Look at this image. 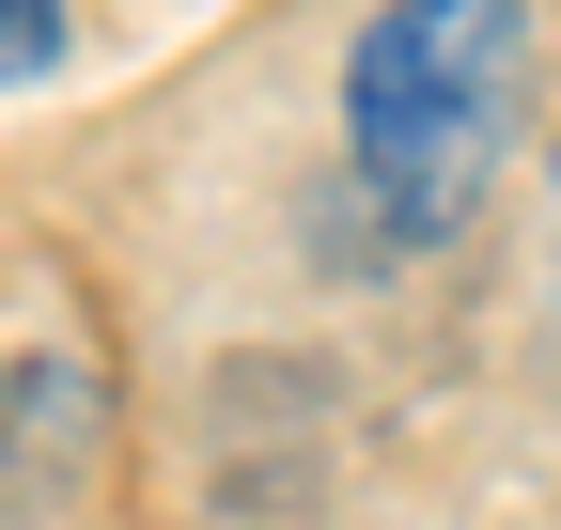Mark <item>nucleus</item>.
I'll use <instances>...</instances> for the list:
<instances>
[{"instance_id":"f257e3e1","label":"nucleus","mask_w":561,"mask_h":530,"mask_svg":"<svg viewBox=\"0 0 561 530\" xmlns=\"http://www.w3.org/2000/svg\"><path fill=\"white\" fill-rule=\"evenodd\" d=\"M530 94V0H390L343 62V157H359V204L390 250H437L483 172L515 141Z\"/></svg>"},{"instance_id":"f03ea898","label":"nucleus","mask_w":561,"mask_h":530,"mask_svg":"<svg viewBox=\"0 0 561 530\" xmlns=\"http://www.w3.org/2000/svg\"><path fill=\"white\" fill-rule=\"evenodd\" d=\"M62 47H79L62 0H0V94H16V79H62Z\"/></svg>"}]
</instances>
